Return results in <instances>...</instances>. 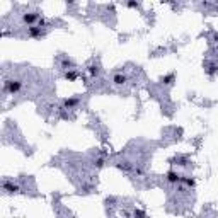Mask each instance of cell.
Masks as SVG:
<instances>
[{"label":"cell","instance_id":"3957f363","mask_svg":"<svg viewBox=\"0 0 218 218\" xmlns=\"http://www.w3.org/2000/svg\"><path fill=\"white\" fill-rule=\"evenodd\" d=\"M27 33H29V36H31V37H39L41 34H43L41 27H36V26H31V27L27 29Z\"/></svg>","mask_w":218,"mask_h":218},{"label":"cell","instance_id":"277c9868","mask_svg":"<svg viewBox=\"0 0 218 218\" xmlns=\"http://www.w3.org/2000/svg\"><path fill=\"white\" fill-rule=\"evenodd\" d=\"M167 181L169 182H181V176L176 174V172H169L167 174Z\"/></svg>","mask_w":218,"mask_h":218},{"label":"cell","instance_id":"7a4b0ae2","mask_svg":"<svg viewBox=\"0 0 218 218\" xmlns=\"http://www.w3.org/2000/svg\"><path fill=\"white\" fill-rule=\"evenodd\" d=\"M37 19H39V15L34 14V12H29V14H24V15H22V22H26V24H33L34 21H37Z\"/></svg>","mask_w":218,"mask_h":218},{"label":"cell","instance_id":"52a82bcc","mask_svg":"<svg viewBox=\"0 0 218 218\" xmlns=\"http://www.w3.org/2000/svg\"><path fill=\"white\" fill-rule=\"evenodd\" d=\"M65 77H67V78H70V80H73V78H75V77H77V75H75V73H67V75H65Z\"/></svg>","mask_w":218,"mask_h":218},{"label":"cell","instance_id":"5b68a950","mask_svg":"<svg viewBox=\"0 0 218 218\" xmlns=\"http://www.w3.org/2000/svg\"><path fill=\"white\" fill-rule=\"evenodd\" d=\"M114 82L116 84H124L126 82V77L124 75H114Z\"/></svg>","mask_w":218,"mask_h":218},{"label":"cell","instance_id":"ba28073f","mask_svg":"<svg viewBox=\"0 0 218 218\" xmlns=\"http://www.w3.org/2000/svg\"><path fill=\"white\" fill-rule=\"evenodd\" d=\"M90 73H92V75H94V73H97V68H96V67H90Z\"/></svg>","mask_w":218,"mask_h":218},{"label":"cell","instance_id":"6da1fadb","mask_svg":"<svg viewBox=\"0 0 218 218\" xmlns=\"http://www.w3.org/2000/svg\"><path fill=\"white\" fill-rule=\"evenodd\" d=\"M19 89H21V82H19V80H7V82L3 84V90H5L7 94H17Z\"/></svg>","mask_w":218,"mask_h":218},{"label":"cell","instance_id":"9c48e42d","mask_svg":"<svg viewBox=\"0 0 218 218\" xmlns=\"http://www.w3.org/2000/svg\"><path fill=\"white\" fill-rule=\"evenodd\" d=\"M128 7H138V3H135V2H130V3H128Z\"/></svg>","mask_w":218,"mask_h":218},{"label":"cell","instance_id":"8992f818","mask_svg":"<svg viewBox=\"0 0 218 218\" xmlns=\"http://www.w3.org/2000/svg\"><path fill=\"white\" fill-rule=\"evenodd\" d=\"M135 217H140V218H145V213H143V211H140V210H138V211H135Z\"/></svg>","mask_w":218,"mask_h":218}]
</instances>
